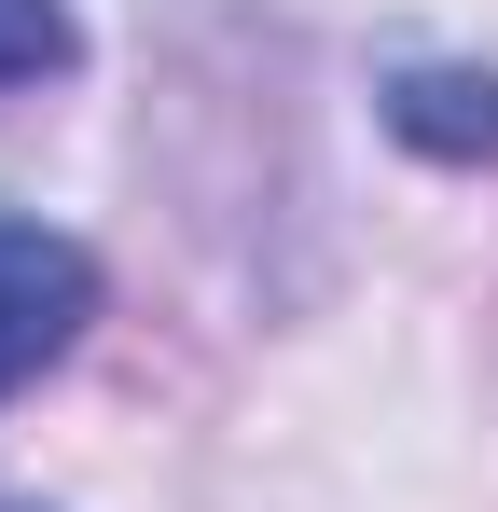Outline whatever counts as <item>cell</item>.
<instances>
[{
	"mask_svg": "<svg viewBox=\"0 0 498 512\" xmlns=\"http://www.w3.org/2000/svg\"><path fill=\"white\" fill-rule=\"evenodd\" d=\"M388 125L429 139V153H498V84H471V70H402Z\"/></svg>",
	"mask_w": 498,
	"mask_h": 512,
	"instance_id": "2",
	"label": "cell"
},
{
	"mask_svg": "<svg viewBox=\"0 0 498 512\" xmlns=\"http://www.w3.org/2000/svg\"><path fill=\"white\" fill-rule=\"evenodd\" d=\"M0 512H42V499H0Z\"/></svg>",
	"mask_w": 498,
	"mask_h": 512,
	"instance_id": "4",
	"label": "cell"
},
{
	"mask_svg": "<svg viewBox=\"0 0 498 512\" xmlns=\"http://www.w3.org/2000/svg\"><path fill=\"white\" fill-rule=\"evenodd\" d=\"M83 56V28H70V0H0V97H28V84H56Z\"/></svg>",
	"mask_w": 498,
	"mask_h": 512,
	"instance_id": "3",
	"label": "cell"
},
{
	"mask_svg": "<svg viewBox=\"0 0 498 512\" xmlns=\"http://www.w3.org/2000/svg\"><path fill=\"white\" fill-rule=\"evenodd\" d=\"M83 319H97V263H83V236L0 208V402H14L42 360H70Z\"/></svg>",
	"mask_w": 498,
	"mask_h": 512,
	"instance_id": "1",
	"label": "cell"
}]
</instances>
